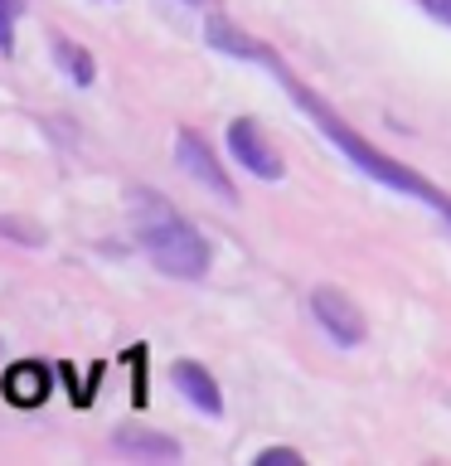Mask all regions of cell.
<instances>
[{"label": "cell", "mask_w": 451, "mask_h": 466, "mask_svg": "<svg viewBox=\"0 0 451 466\" xmlns=\"http://www.w3.org/2000/svg\"><path fill=\"white\" fill-rule=\"evenodd\" d=\"M204 35H209L214 49H224V54H233V58H247V64H267V68L276 73V83H282L286 93L296 97V107H301L306 116H311V122H316L320 131H326V137H330L335 146H340V151H345L349 160H355L359 170H369L378 185H393V189H403V195H413V199H422V204H436V209H446V195H442V189L427 185L417 170H407V166H398V160L378 156V151H374V146L364 141V137H355V131H349V127L340 122V116H335V112L326 107V102H320L316 93H306V87H301L296 78H291V68H286V64H282V58H276L272 49H262L257 39L238 35V29H233L228 20H218V15L209 20V29H204Z\"/></svg>", "instance_id": "6da1fadb"}, {"label": "cell", "mask_w": 451, "mask_h": 466, "mask_svg": "<svg viewBox=\"0 0 451 466\" xmlns=\"http://www.w3.org/2000/svg\"><path fill=\"white\" fill-rule=\"evenodd\" d=\"M131 228H136V243L145 248V258L165 277L199 282L209 272V243H204V233L170 199H160L155 189H131Z\"/></svg>", "instance_id": "7a4b0ae2"}, {"label": "cell", "mask_w": 451, "mask_h": 466, "mask_svg": "<svg viewBox=\"0 0 451 466\" xmlns=\"http://www.w3.org/2000/svg\"><path fill=\"white\" fill-rule=\"evenodd\" d=\"M311 311H316V320H320V330H326L340 350H349V345L364 340V316H359V306L349 301L340 287H316V291H311Z\"/></svg>", "instance_id": "3957f363"}, {"label": "cell", "mask_w": 451, "mask_h": 466, "mask_svg": "<svg viewBox=\"0 0 451 466\" xmlns=\"http://www.w3.org/2000/svg\"><path fill=\"white\" fill-rule=\"evenodd\" d=\"M175 160H180V170L185 175H195V180L204 185V189H214L224 204H233L238 195H233V180L224 175V166H218V156L209 151V141L199 137V131H180L175 137Z\"/></svg>", "instance_id": "277c9868"}, {"label": "cell", "mask_w": 451, "mask_h": 466, "mask_svg": "<svg viewBox=\"0 0 451 466\" xmlns=\"http://www.w3.org/2000/svg\"><path fill=\"white\" fill-rule=\"evenodd\" d=\"M228 151L243 170H253L257 180H282V156L267 146V137H262V127L253 122V116L228 122Z\"/></svg>", "instance_id": "5b68a950"}, {"label": "cell", "mask_w": 451, "mask_h": 466, "mask_svg": "<svg viewBox=\"0 0 451 466\" xmlns=\"http://www.w3.org/2000/svg\"><path fill=\"white\" fill-rule=\"evenodd\" d=\"M170 379H175V389H180L185 399L199 408V413H209V418L224 413V393H218L214 374L204 370V364H195V360H180V364H170Z\"/></svg>", "instance_id": "8992f818"}, {"label": "cell", "mask_w": 451, "mask_h": 466, "mask_svg": "<svg viewBox=\"0 0 451 466\" xmlns=\"http://www.w3.org/2000/svg\"><path fill=\"white\" fill-rule=\"evenodd\" d=\"M112 447L126 451V457H155V461H175V457H180V442H175V437H155V432H136V428L116 432Z\"/></svg>", "instance_id": "52a82bcc"}, {"label": "cell", "mask_w": 451, "mask_h": 466, "mask_svg": "<svg viewBox=\"0 0 451 466\" xmlns=\"http://www.w3.org/2000/svg\"><path fill=\"white\" fill-rule=\"evenodd\" d=\"M49 49H54V64L64 68V73H68V78L78 83V87H87V83L97 78V64H93V54H87L83 44H73V39H64V35H54Z\"/></svg>", "instance_id": "ba28073f"}, {"label": "cell", "mask_w": 451, "mask_h": 466, "mask_svg": "<svg viewBox=\"0 0 451 466\" xmlns=\"http://www.w3.org/2000/svg\"><path fill=\"white\" fill-rule=\"evenodd\" d=\"M5 384H10V399L15 403H39L44 393H49V379H44L39 364H15Z\"/></svg>", "instance_id": "9c48e42d"}, {"label": "cell", "mask_w": 451, "mask_h": 466, "mask_svg": "<svg viewBox=\"0 0 451 466\" xmlns=\"http://www.w3.org/2000/svg\"><path fill=\"white\" fill-rule=\"evenodd\" d=\"M25 15V0H0V54L15 49V25Z\"/></svg>", "instance_id": "30bf717a"}, {"label": "cell", "mask_w": 451, "mask_h": 466, "mask_svg": "<svg viewBox=\"0 0 451 466\" xmlns=\"http://www.w3.org/2000/svg\"><path fill=\"white\" fill-rule=\"evenodd\" d=\"M0 228H5V238H15V243H44V233L35 228V224H20V218H0Z\"/></svg>", "instance_id": "8fae6325"}, {"label": "cell", "mask_w": 451, "mask_h": 466, "mask_svg": "<svg viewBox=\"0 0 451 466\" xmlns=\"http://www.w3.org/2000/svg\"><path fill=\"white\" fill-rule=\"evenodd\" d=\"M272 461H291V466H296L301 451H291V447H267V451L257 457V466H272Z\"/></svg>", "instance_id": "7c38bea8"}, {"label": "cell", "mask_w": 451, "mask_h": 466, "mask_svg": "<svg viewBox=\"0 0 451 466\" xmlns=\"http://www.w3.org/2000/svg\"><path fill=\"white\" fill-rule=\"evenodd\" d=\"M417 5L427 10V15H436L442 25H451V0H417Z\"/></svg>", "instance_id": "4fadbf2b"}, {"label": "cell", "mask_w": 451, "mask_h": 466, "mask_svg": "<svg viewBox=\"0 0 451 466\" xmlns=\"http://www.w3.org/2000/svg\"><path fill=\"white\" fill-rule=\"evenodd\" d=\"M442 214H446V218H451V199H446V209H442Z\"/></svg>", "instance_id": "5bb4252c"}, {"label": "cell", "mask_w": 451, "mask_h": 466, "mask_svg": "<svg viewBox=\"0 0 451 466\" xmlns=\"http://www.w3.org/2000/svg\"><path fill=\"white\" fill-rule=\"evenodd\" d=\"M185 5H204V0H185Z\"/></svg>", "instance_id": "9a60e30c"}]
</instances>
